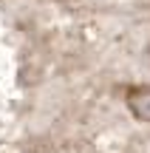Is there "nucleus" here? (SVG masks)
Masks as SVG:
<instances>
[{"mask_svg":"<svg viewBox=\"0 0 150 153\" xmlns=\"http://www.w3.org/2000/svg\"><path fill=\"white\" fill-rule=\"evenodd\" d=\"M130 108H133V114L139 116V119L150 122V91L133 94V97H130Z\"/></svg>","mask_w":150,"mask_h":153,"instance_id":"1","label":"nucleus"}]
</instances>
